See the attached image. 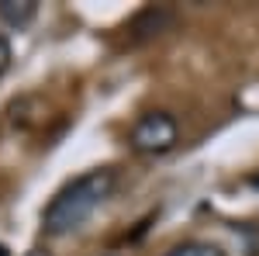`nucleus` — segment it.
<instances>
[{
    "label": "nucleus",
    "instance_id": "nucleus-5",
    "mask_svg": "<svg viewBox=\"0 0 259 256\" xmlns=\"http://www.w3.org/2000/svg\"><path fill=\"white\" fill-rule=\"evenodd\" d=\"M7 66H11V42L0 35V77L7 73Z\"/></svg>",
    "mask_w": 259,
    "mask_h": 256
},
{
    "label": "nucleus",
    "instance_id": "nucleus-4",
    "mask_svg": "<svg viewBox=\"0 0 259 256\" xmlns=\"http://www.w3.org/2000/svg\"><path fill=\"white\" fill-rule=\"evenodd\" d=\"M166 256H225V253L211 242H183V246H173Z\"/></svg>",
    "mask_w": 259,
    "mask_h": 256
},
{
    "label": "nucleus",
    "instance_id": "nucleus-2",
    "mask_svg": "<svg viewBox=\"0 0 259 256\" xmlns=\"http://www.w3.org/2000/svg\"><path fill=\"white\" fill-rule=\"evenodd\" d=\"M177 142H180V125L169 111H145L128 132V145L139 156H166L177 149Z\"/></svg>",
    "mask_w": 259,
    "mask_h": 256
},
{
    "label": "nucleus",
    "instance_id": "nucleus-3",
    "mask_svg": "<svg viewBox=\"0 0 259 256\" xmlns=\"http://www.w3.org/2000/svg\"><path fill=\"white\" fill-rule=\"evenodd\" d=\"M38 14V0H0V18L11 28H28Z\"/></svg>",
    "mask_w": 259,
    "mask_h": 256
},
{
    "label": "nucleus",
    "instance_id": "nucleus-1",
    "mask_svg": "<svg viewBox=\"0 0 259 256\" xmlns=\"http://www.w3.org/2000/svg\"><path fill=\"white\" fill-rule=\"evenodd\" d=\"M114 184H118V173L111 166H97V170H87L76 180H69L59 194L45 204L41 232L45 236H69V232L83 229L94 218V211L114 194Z\"/></svg>",
    "mask_w": 259,
    "mask_h": 256
},
{
    "label": "nucleus",
    "instance_id": "nucleus-6",
    "mask_svg": "<svg viewBox=\"0 0 259 256\" xmlns=\"http://www.w3.org/2000/svg\"><path fill=\"white\" fill-rule=\"evenodd\" d=\"M24 256H52L49 249H31V253H24Z\"/></svg>",
    "mask_w": 259,
    "mask_h": 256
},
{
    "label": "nucleus",
    "instance_id": "nucleus-7",
    "mask_svg": "<svg viewBox=\"0 0 259 256\" xmlns=\"http://www.w3.org/2000/svg\"><path fill=\"white\" fill-rule=\"evenodd\" d=\"M0 256H11V253H7V246H4V242H0Z\"/></svg>",
    "mask_w": 259,
    "mask_h": 256
},
{
    "label": "nucleus",
    "instance_id": "nucleus-8",
    "mask_svg": "<svg viewBox=\"0 0 259 256\" xmlns=\"http://www.w3.org/2000/svg\"><path fill=\"white\" fill-rule=\"evenodd\" d=\"M107 256H114V253H107Z\"/></svg>",
    "mask_w": 259,
    "mask_h": 256
}]
</instances>
